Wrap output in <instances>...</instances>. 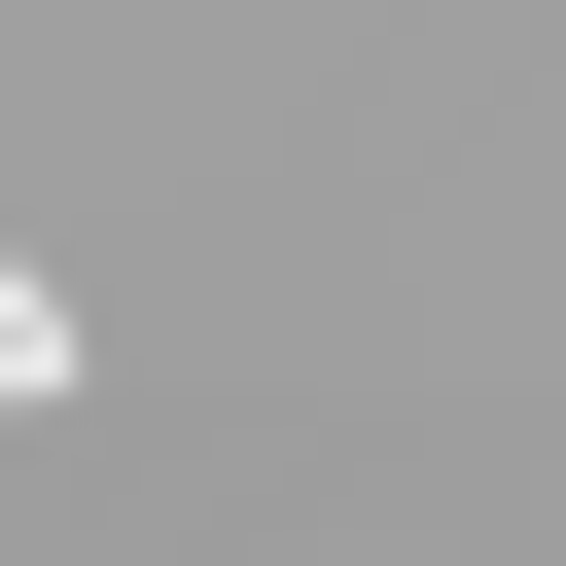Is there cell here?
Here are the masks:
<instances>
[{
    "label": "cell",
    "instance_id": "1",
    "mask_svg": "<svg viewBox=\"0 0 566 566\" xmlns=\"http://www.w3.org/2000/svg\"><path fill=\"white\" fill-rule=\"evenodd\" d=\"M35 389H71V283H35V248H0V424H35Z\"/></svg>",
    "mask_w": 566,
    "mask_h": 566
}]
</instances>
